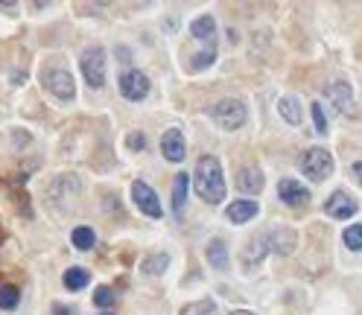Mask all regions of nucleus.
<instances>
[{"label": "nucleus", "instance_id": "obj_1", "mask_svg": "<svg viewBox=\"0 0 362 315\" xmlns=\"http://www.w3.org/2000/svg\"><path fill=\"white\" fill-rule=\"evenodd\" d=\"M193 184H196V193H199L202 202H208V205L225 202V175H222L219 161L213 158V155H208V158L199 161L196 175H193Z\"/></svg>", "mask_w": 362, "mask_h": 315}, {"label": "nucleus", "instance_id": "obj_2", "mask_svg": "<svg viewBox=\"0 0 362 315\" xmlns=\"http://www.w3.org/2000/svg\"><path fill=\"white\" fill-rule=\"evenodd\" d=\"M82 76L91 88H103L106 85V50L100 44L82 50Z\"/></svg>", "mask_w": 362, "mask_h": 315}, {"label": "nucleus", "instance_id": "obj_3", "mask_svg": "<svg viewBox=\"0 0 362 315\" xmlns=\"http://www.w3.org/2000/svg\"><path fill=\"white\" fill-rule=\"evenodd\" d=\"M210 117H213V123H217L219 129L234 131V129H240L245 123L249 111H245V105L240 103V99H219V103L210 108Z\"/></svg>", "mask_w": 362, "mask_h": 315}, {"label": "nucleus", "instance_id": "obj_4", "mask_svg": "<svg viewBox=\"0 0 362 315\" xmlns=\"http://www.w3.org/2000/svg\"><path fill=\"white\" fill-rule=\"evenodd\" d=\"M301 170L312 181L331 178V173H333V155L327 152V149H321V146H312V149H307L304 158H301Z\"/></svg>", "mask_w": 362, "mask_h": 315}, {"label": "nucleus", "instance_id": "obj_5", "mask_svg": "<svg viewBox=\"0 0 362 315\" xmlns=\"http://www.w3.org/2000/svg\"><path fill=\"white\" fill-rule=\"evenodd\" d=\"M41 82H44V88L50 91L53 96H59V99H73V94H76L71 71L68 68H59V64H56V68L41 71Z\"/></svg>", "mask_w": 362, "mask_h": 315}, {"label": "nucleus", "instance_id": "obj_6", "mask_svg": "<svg viewBox=\"0 0 362 315\" xmlns=\"http://www.w3.org/2000/svg\"><path fill=\"white\" fill-rule=\"evenodd\" d=\"M131 198H135V205L138 210H143L150 219H161L164 217V210H161V202H158V196L150 184H143V181H135L131 184Z\"/></svg>", "mask_w": 362, "mask_h": 315}, {"label": "nucleus", "instance_id": "obj_7", "mask_svg": "<svg viewBox=\"0 0 362 315\" xmlns=\"http://www.w3.org/2000/svg\"><path fill=\"white\" fill-rule=\"evenodd\" d=\"M120 94L126 99H131V103H138V99H143L146 94H150V79H146V73L140 71H126L120 76Z\"/></svg>", "mask_w": 362, "mask_h": 315}, {"label": "nucleus", "instance_id": "obj_8", "mask_svg": "<svg viewBox=\"0 0 362 315\" xmlns=\"http://www.w3.org/2000/svg\"><path fill=\"white\" fill-rule=\"evenodd\" d=\"M277 196H281V202L289 205V207H304L310 202V190L301 187V181H295V178L277 181Z\"/></svg>", "mask_w": 362, "mask_h": 315}, {"label": "nucleus", "instance_id": "obj_9", "mask_svg": "<svg viewBox=\"0 0 362 315\" xmlns=\"http://www.w3.org/2000/svg\"><path fill=\"white\" fill-rule=\"evenodd\" d=\"M324 210H327V217H333V219H351L354 213L359 210V205L354 202V196H348L345 190H336L324 202Z\"/></svg>", "mask_w": 362, "mask_h": 315}, {"label": "nucleus", "instance_id": "obj_10", "mask_svg": "<svg viewBox=\"0 0 362 315\" xmlns=\"http://www.w3.org/2000/svg\"><path fill=\"white\" fill-rule=\"evenodd\" d=\"M161 152H164V158L173 161V163L184 161V152H187L184 135H181L178 129H167V131H164V138H161Z\"/></svg>", "mask_w": 362, "mask_h": 315}, {"label": "nucleus", "instance_id": "obj_11", "mask_svg": "<svg viewBox=\"0 0 362 315\" xmlns=\"http://www.w3.org/2000/svg\"><path fill=\"white\" fill-rule=\"evenodd\" d=\"M257 202H252V198H240V202H231L228 205V210H225V217H228V222H234V225H242V222H249V219H254L257 217Z\"/></svg>", "mask_w": 362, "mask_h": 315}, {"label": "nucleus", "instance_id": "obj_12", "mask_svg": "<svg viewBox=\"0 0 362 315\" xmlns=\"http://www.w3.org/2000/svg\"><path fill=\"white\" fill-rule=\"evenodd\" d=\"M187 190H190V175L187 173H178L173 178V213L181 219L184 217V202H187Z\"/></svg>", "mask_w": 362, "mask_h": 315}, {"label": "nucleus", "instance_id": "obj_13", "mask_svg": "<svg viewBox=\"0 0 362 315\" xmlns=\"http://www.w3.org/2000/svg\"><path fill=\"white\" fill-rule=\"evenodd\" d=\"M237 190H242V193H260V190H263V173L254 170V167L240 170V175H237Z\"/></svg>", "mask_w": 362, "mask_h": 315}, {"label": "nucleus", "instance_id": "obj_14", "mask_svg": "<svg viewBox=\"0 0 362 315\" xmlns=\"http://www.w3.org/2000/svg\"><path fill=\"white\" fill-rule=\"evenodd\" d=\"M277 111H281V117L289 123V126H301L304 114H301V103L295 96H284L281 103H277Z\"/></svg>", "mask_w": 362, "mask_h": 315}, {"label": "nucleus", "instance_id": "obj_15", "mask_svg": "<svg viewBox=\"0 0 362 315\" xmlns=\"http://www.w3.org/2000/svg\"><path fill=\"white\" fill-rule=\"evenodd\" d=\"M190 32H193V38H199V41H213V36H217V21H213V15L196 18L190 24Z\"/></svg>", "mask_w": 362, "mask_h": 315}, {"label": "nucleus", "instance_id": "obj_16", "mask_svg": "<svg viewBox=\"0 0 362 315\" xmlns=\"http://www.w3.org/2000/svg\"><path fill=\"white\" fill-rule=\"evenodd\" d=\"M266 242H272V245H275V251L289 254L292 248H295V234H292V230H287V228H281V225H277V228L272 230V234L266 237Z\"/></svg>", "mask_w": 362, "mask_h": 315}, {"label": "nucleus", "instance_id": "obj_17", "mask_svg": "<svg viewBox=\"0 0 362 315\" xmlns=\"http://www.w3.org/2000/svg\"><path fill=\"white\" fill-rule=\"evenodd\" d=\"M208 263L213 269L225 272L228 269V251H225V242L222 240H210L208 242Z\"/></svg>", "mask_w": 362, "mask_h": 315}, {"label": "nucleus", "instance_id": "obj_18", "mask_svg": "<svg viewBox=\"0 0 362 315\" xmlns=\"http://www.w3.org/2000/svg\"><path fill=\"white\" fill-rule=\"evenodd\" d=\"M167 266H170V254L158 251V254H150L140 263V272L143 274H164V272H167Z\"/></svg>", "mask_w": 362, "mask_h": 315}, {"label": "nucleus", "instance_id": "obj_19", "mask_svg": "<svg viewBox=\"0 0 362 315\" xmlns=\"http://www.w3.org/2000/svg\"><path fill=\"white\" fill-rule=\"evenodd\" d=\"M64 286H68V289H85L88 286V280H91V274L85 272V269H79V266H73V269H68V272H64Z\"/></svg>", "mask_w": 362, "mask_h": 315}, {"label": "nucleus", "instance_id": "obj_20", "mask_svg": "<svg viewBox=\"0 0 362 315\" xmlns=\"http://www.w3.org/2000/svg\"><path fill=\"white\" fill-rule=\"evenodd\" d=\"M178 315H219L217 309V301H210V298H205V301H196V304H187L181 307Z\"/></svg>", "mask_w": 362, "mask_h": 315}, {"label": "nucleus", "instance_id": "obj_21", "mask_svg": "<svg viewBox=\"0 0 362 315\" xmlns=\"http://www.w3.org/2000/svg\"><path fill=\"white\" fill-rule=\"evenodd\" d=\"M327 96L336 103V111H342L345 105H348V99H351V88L345 85V82H333V85L327 88Z\"/></svg>", "mask_w": 362, "mask_h": 315}, {"label": "nucleus", "instance_id": "obj_22", "mask_svg": "<svg viewBox=\"0 0 362 315\" xmlns=\"http://www.w3.org/2000/svg\"><path fill=\"white\" fill-rule=\"evenodd\" d=\"M71 240H73V245L79 248V251H91V248L96 245V237H94L91 228H76Z\"/></svg>", "mask_w": 362, "mask_h": 315}, {"label": "nucleus", "instance_id": "obj_23", "mask_svg": "<svg viewBox=\"0 0 362 315\" xmlns=\"http://www.w3.org/2000/svg\"><path fill=\"white\" fill-rule=\"evenodd\" d=\"M21 301V292L18 286H12V284H3L0 286V309H15Z\"/></svg>", "mask_w": 362, "mask_h": 315}, {"label": "nucleus", "instance_id": "obj_24", "mask_svg": "<svg viewBox=\"0 0 362 315\" xmlns=\"http://www.w3.org/2000/svg\"><path fill=\"white\" fill-rule=\"evenodd\" d=\"M342 240H345V245H348L351 251H362V222H356V225H348V228H345Z\"/></svg>", "mask_w": 362, "mask_h": 315}, {"label": "nucleus", "instance_id": "obj_25", "mask_svg": "<svg viewBox=\"0 0 362 315\" xmlns=\"http://www.w3.org/2000/svg\"><path fill=\"white\" fill-rule=\"evenodd\" d=\"M213 59H217V50H213V47H208V53H199V56H193V64H190V68H193V71L210 68V64H213Z\"/></svg>", "mask_w": 362, "mask_h": 315}, {"label": "nucleus", "instance_id": "obj_26", "mask_svg": "<svg viewBox=\"0 0 362 315\" xmlns=\"http://www.w3.org/2000/svg\"><path fill=\"white\" fill-rule=\"evenodd\" d=\"M310 111H312V120H316V131H319V135H324V131H327V117H324L321 103H312Z\"/></svg>", "mask_w": 362, "mask_h": 315}, {"label": "nucleus", "instance_id": "obj_27", "mask_svg": "<svg viewBox=\"0 0 362 315\" xmlns=\"http://www.w3.org/2000/svg\"><path fill=\"white\" fill-rule=\"evenodd\" d=\"M94 304L96 307H111L114 304V292L108 286H100V289H96V295H94Z\"/></svg>", "mask_w": 362, "mask_h": 315}, {"label": "nucleus", "instance_id": "obj_28", "mask_svg": "<svg viewBox=\"0 0 362 315\" xmlns=\"http://www.w3.org/2000/svg\"><path fill=\"white\" fill-rule=\"evenodd\" d=\"M129 146L131 149H143V135H131L129 138Z\"/></svg>", "mask_w": 362, "mask_h": 315}, {"label": "nucleus", "instance_id": "obj_29", "mask_svg": "<svg viewBox=\"0 0 362 315\" xmlns=\"http://www.w3.org/2000/svg\"><path fill=\"white\" fill-rule=\"evenodd\" d=\"M0 9L3 12H18V3H0Z\"/></svg>", "mask_w": 362, "mask_h": 315}, {"label": "nucleus", "instance_id": "obj_30", "mask_svg": "<svg viewBox=\"0 0 362 315\" xmlns=\"http://www.w3.org/2000/svg\"><path fill=\"white\" fill-rule=\"evenodd\" d=\"M354 175L362 181V161H359V163H354Z\"/></svg>", "mask_w": 362, "mask_h": 315}, {"label": "nucleus", "instance_id": "obj_31", "mask_svg": "<svg viewBox=\"0 0 362 315\" xmlns=\"http://www.w3.org/2000/svg\"><path fill=\"white\" fill-rule=\"evenodd\" d=\"M56 315H73V309H64V307H56Z\"/></svg>", "mask_w": 362, "mask_h": 315}, {"label": "nucleus", "instance_id": "obj_32", "mask_svg": "<svg viewBox=\"0 0 362 315\" xmlns=\"http://www.w3.org/2000/svg\"><path fill=\"white\" fill-rule=\"evenodd\" d=\"M231 315H254V312H245V309H231Z\"/></svg>", "mask_w": 362, "mask_h": 315}, {"label": "nucleus", "instance_id": "obj_33", "mask_svg": "<svg viewBox=\"0 0 362 315\" xmlns=\"http://www.w3.org/2000/svg\"><path fill=\"white\" fill-rule=\"evenodd\" d=\"M106 315H108V312H106Z\"/></svg>", "mask_w": 362, "mask_h": 315}]
</instances>
